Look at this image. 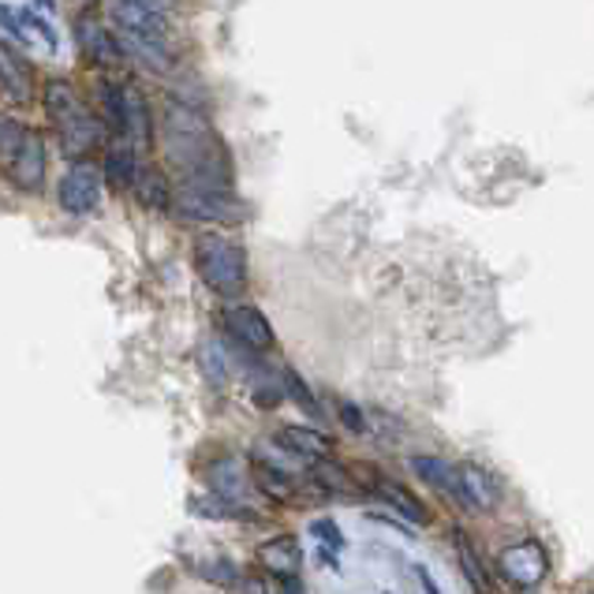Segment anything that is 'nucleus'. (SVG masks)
<instances>
[{
  "label": "nucleus",
  "instance_id": "nucleus-17",
  "mask_svg": "<svg viewBox=\"0 0 594 594\" xmlns=\"http://www.w3.org/2000/svg\"><path fill=\"white\" fill-rule=\"evenodd\" d=\"M0 82H4L8 94L19 101H27L30 90H35V68H30L27 57H19L12 46H4V41H0Z\"/></svg>",
  "mask_w": 594,
  "mask_h": 594
},
{
  "label": "nucleus",
  "instance_id": "nucleus-27",
  "mask_svg": "<svg viewBox=\"0 0 594 594\" xmlns=\"http://www.w3.org/2000/svg\"><path fill=\"white\" fill-rule=\"evenodd\" d=\"M198 576H203L206 583H217V587H236V583L243 580L240 568L232 565L228 557H214V561H198Z\"/></svg>",
  "mask_w": 594,
  "mask_h": 594
},
{
  "label": "nucleus",
  "instance_id": "nucleus-21",
  "mask_svg": "<svg viewBox=\"0 0 594 594\" xmlns=\"http://www.w3.org/2000/svg\"><path fill=\"white\" fill-rule=\"evenodd\" d=\"M254 486H259L270 502H292L295 497V479L270 460H254Z\"/></svg>",
  "mask_w": 594,
  "mask_h": 594
},
{
  "label": "nucleus",
  "instance_id": "nucleus-12",
  "mask_svg": "<svg viewBox=\"0 0 594 594\" xmlns=\"http://www.w3.org/2000/svg\"><path fill=\"white\" fill-rule=\"evenodd\" d=\"M76 41H79L82 52H87L94 64H105V68L124 57L120 46H116V35H113V30L105 27L94 12H87V16L76 19Z\"/></svg>",
  "mask_w": 594,
  "mask_h": 594
},
{
  "label": "nucleus",
  "instance_id": "nucleus-15",
  "mask_svg": "<svg viewBox=\"0 0 594 594\" xmlns=\"http://www.w3.org/2000/svg\"><path fill=\"white\" fill-rule=\"evenodd\" d=\"M277 445L295 456H303V460H333V452H337V441L318 427H284L277 430Z\"/></svg>",
  "mask_w": 594,
  "mask_h": 594
},
{
  "label": "nucleus",
  "instance_id": "nucleus-32",
  "mask_svg": "<svg viewBox=\"0 0 594 594\" xmlns=\"http://www.w3.org/2000/svg\"><path fill=\"white\" fill-rule=\"evenodd\" d=\"M419 572V587H422V594H441V587H438V583H434V576H430V572L427 568H416Z\"/></svg>",
  "mask_w": 594,
  "mask_h": 594
},
{
  "label": "nucleus",
  "instance_id": "nucleus-5",
  "mask_svg": "<svg viewBox=\"0 0 594 594\" xmlns=\"http://www.w3.org/2000/svg\"><path fill=\"white\" fill-rule=\"evenodd\" d=\"M497 568H502V576L513 583V587L532 591L549 576V554H546V546L538 543V538H524V543L502 549Z\"/></svg>",
  "mask_w": 594,
  "mask_h": 594
},
{
  "label": "nucleus",
  "instance_id": "nucleus-34",
  "mask_svg": "<svg viewBox=\"0 0 594 594\" xmlns=\"http://www.w3.org/2000/svg\"><path fill=\"white\" fill-rule=\"evenodd\" d=\"M139 4H146V8H154V12H165V8H173L176 0H139Z\"/></svg>",
  "mask_w": 594,
  "mask_h": 594
},
{
  "label": "nucleus",
  "instance_id": "nucleus-19",
  "mask_svg": "<svg viewBox=\"0 0 594 594\" xmlns=\"http://www.w3.org/2000/svg\"><path fill=\"white\" fill-rule=\"evenodd\" d=\"M191 516H203V519H236V524H254L251 508H243L240 502H228V497H217V494H203V497H191L187 502Z\"/></svg>",
  "mask_w": 594,
  "mask_h": 594
},
{
  "label": "nucleus",
  "instance_id": "nucleus-33",
  "mask_svg": "<svg viewBox=\"0 0 594 594\" xmlns=\"http://www.w3.org/2000/svg\"><path fill=\"white\" fill-rule=\"evenodd\" d=\"M277 594H306V591H303V583H300V576H295V580H281V587H277Z\"/></svg>",
  "mask_w": 594,
  "mask_h": 594
},
{
  "label": "nucleus",
  "instance_id": "nucleus-22",
  "mask_svg": "<svg viewBox=\"0 0 594 594\" xmlns=\"http://www.w3.org/2000/svg\"><path fill=\"white\" fill-rule=\"evenodd\" d=\"M132 187L143 206H150V210L173 206V187H168V176L162 173V168H139V176H135Z\"/></svg>",
  "mask_w": 594,
  "mask_h": 594
},
{
  "label": "nucleus",
  "instance_id": "nucleus-20",
  "mask_svg": "<svg viewBox=\"0 0 594 594\" xmlns=\"http://www.w3.org/2000/svg\"><path fill=\"white\" fill-rule=\"evenodd\" d=\"M206 483H210V494L228 497V502H240L243 486H247V479H243V471H240V464L232 460V456H221L217 464H210V468H206Z\"/></svg>",
  "mask_w": 594,
  "mask_h": 594
},
{
  "label": "nucleus",
  "instance_id": "nucleus-3",
  "mask_svg": "<svg viewBox=\"0 0 594 594\" xmlns=\"http://www.w3.org/2000/svg\"><path fill=\"white\" fill-rule=\"evenodd\" d=\"M195 266L206 289L221 295V300L232 303L247 292V251L236 240L210 232V236L195 243Z\"/></svg>",
  "mask_w": 594,
  "mask_h": 594
},
{
  "label": "nucleus",
  "instance_id": "nucleus-11",
  "mask_svg": "<svg viewBox=\"0 0 594 594\" xmlns=\"http://www.w3.org/2000/svg\"><path fill=\"white\" fill-rule=\"evenodd\" d=\"M259 565L262 572H270L273 580H295L303 568V546L295 535H277L270 543L259 546Z\"/></svg>",
  "mask_w": 594,
  "mask_h": 594
},
{
  "label": "nucleus",
  "instance_id": "nucleus-6",
  "mask_svg": "<svg viewBox=\"0 0 594 594\" xmlns=\"http://www.w3.org/2000/svg\"><path fill=\"white\" fill-rule=\"evenodd\" d=\"M57 203L64 214L71 217H87L101 203V168H94L90 162H76L57 184Z\"/></svg>",
  "mask_w": 594,
  "mask_h": 594
},
{
  "label": "nucleus",
  "instance_id": "nucleus-29",
  "mask_svg": "<svg viewBox=\"0 0 594 594\" xmlns=\"http://www.w3.org/2000/svg\"><path fill=\"white\" fill-rule=\"evenodd\" d=\"M27 132H30V127L12 120V116H0V157H4V162L19 150V146H23Z\"/></svg>",
  "mask_w": 594,
  "mask_h": 594
},
{
  "label": "nucleus",
  "instance_id": "nucleus-16",
  "mask_svg": "<svg viewBox=\"0 0 594 594\" xmlns=\"http://www.w3.org/2000/svg\"><path fill=\"white\" fill-rule=\"evenodd\" d=\"M113 35H116V46H120L124 57H132L135 64H143L146 71H154V76H168V71H173V52L165 49V41L120 35V30H113Z\"/></svg>",
  "mask_w": 594,
  "mask_h": 594
},
{
  "label": "nucleus",
  "instance_id": "nucleus-35",
  "mask_svg": "<svg viewBox=\"0 0 594 594\" xmlns=\"http://www.w3.org/2000/svg\"><path fill=\"white\" fill-rule=\"evenodd\" d=\"M38 8H46V12L52 16V12H57V0H38Z\"/></svg>",
  "mask_w": 594,
  "mask_h": 594
},
{
  "label": "nucleus",
  "instance_id": "nucleus-2",
  "mask_svg": "<svg viewBox=\"0 0 594 594\" xmlns=\"http://www.w3.org/2000/svg\"><path fill=\"white\" fill-rule=\"evenodd\" d=\"M41 101H46V113L52 127H57V139H60V150L68 157H87L94 146L101 143V120L94 116L87 105L79 101V94L68 87L64 79H52L46 82V90H41Z\"/></svg>",
  "mask_w": 594,
  "mask_h": 594
},
{
  "label": "nucleus",
  "instance_id": "nucleus-25",
  "mask_svg": "<svg viewBox=\"0 0 594 594\" xmlns=\"http://www.w3.org/2000/svg\"><path fill=\"white\" fill-rule=\"evenodd\" d=\"M198 370L206 374L210 386H228L232 378V356L221 341H206L198 348Z\"/></svg>",
  "mask_w": 594,
  "mask_h": 594
},
{
  "label": "nucleus",
  "instance_id": "nucleus-28",
  "mask_svg": "<svg viewBox=\"0 0 594 594\" xmlns=\"http://www.w3.org/2000/svg\"><path fill=\"white\" fill-rule=\"evenodd\" d=\"M284 397H292L295 405H300L306 416H322V408H318V400L311 397V389H306V381L295 374V370H289L284 374Z\"/></svg>",
  "mask_w": 594,
  "mask_h": 594
},
{
  "label": "nucleus",
  "instance_id": "nucleus-30",
  "mask_svg": "<svg viewBox=\"0 0 594 594\" xmlns=\"http://www.w3.org/2000/svg\"><path fill=\"white\" fill-rule=\"evenodd\" d=\"M311 532H314V538H322L325 549H344V535H341V527H337L333 519H314Z\"/></svg>",
  "mask_w": 594,
  "mask_h": 594
},
{
  "label": "nucleus",
  "instance_id": "nucleus-24",
  "mask_svg": "<svg viewBox=\"0 0 594 594\" xmlns=\"http://www.w3.org/2000/svg\"><path fill=\"white\" fill-rule=\"evenodd\" d=\"M452 538H456V561H460V572L464 576H468V583L479 594H490V572L483 568V557L475 554V546H471V538L460 532V527H456L452 532Z\"/></svg>",
  "mask_w": 594,
  "mask_h": 594
},
{
  "label": "nucleus",
  "instance_id": "nucleus-18",
  "mask_svg": "<svg viewBox=\"0 0 594 594\" xmlns=\"http://www.w3.org/2000/svg\"><path fill=\"white\" fill-rule=\"evenodd\" d=\"M411 471H416L422 483H430L434 490H445L460 502V475H456V464L441 460V456H411Z\"/></svg>",
  "mask_w": 594,
  "mask_h": 594
},
{
  "label": "nucleus",
  "instance_id": "nucleus-31",
  "mask_svg": "<svg viewBox=\"0 0 594 594\" xmlns=\"http://www.w3.org/2000/svg\"><path fill=\"white\" fill-rule=\"evenodd\" d=\"M341 419H344V427L352 434H367V419H363V411H359L356 405H341Z\"/></svg>",
  "mask_w": 594,
  "mask_h": 594
},
{
  "label": "nucleus",
  "instance_id": "nucleus-8",
  "mask_svg": "<svg viewBox=\"0 0 594 594\" xmlns=\"http://www.w3.org/2000/svg\"><path fill=\"white\" fill-rule=\"evenodd\" d=\"M109 19H113V30H120V35L150 38V41L168 38L165 12H154V8L139 4V0H109Z\"/></svg>",
  "mask_w": 594,
  "mask_h": 594
},
{
  "label": "nucleus",
  "instance_id": "nucleus-9",
  "mask_svg": "<svg viewBox=\"0 0 594 594\" xmlns=\"http://www.w3.org/2000/svg\"><path fill=\"white\" fill-rule=\"evenodd\" d=\"M225 325H228L232 341H236L240 348H247V352H270V348L277 344L270 318L262 314L259 306H228Z\"/></svg>",
  "mask_w": 594,
  "mask_h": 594
},
{
  "label": "nucleus",
  "instance_id": "nucleus-26",
  "mask_svg": "<svg viewBox=\"0 0 594 594\" xmlns=\"http://www.w3.org/2000/svg\"><path fill=\"white\" fill-rule=\"evenodd\" d=\"M311 475L318 479L314 483L318 490H337V494H356L359 490L356 475L348 471V468H341V464H333V460H314Z\"/></svg>",
  "mask_w": 594,
  "mask_h": 594
},
{
  "label": "nucleus",
  "instance_id": "nucleus-13",
  "mask_svg": "<svg viewBox=\"0 0 594 594\" xmlns=\"http://www.w3.org/2000/svg\"><path fill=\"white\" fill-rule=\"evenodd\" d=\"M363 475H370V483H367L370 494H378L389 508H397V513L405 516L408 524H427V519H430L427 505H422L419 497L408 490V486H400L397 479H389V475H378V471H370V468H363Z\"/></svg>",
  "mask_w": 594,
  "mask_h": 594
},
{
  "label": "nucleus",
  "instance_id": "nucleus-1",
  "mask_svg": "<svg viewBox=\"0 0 594 594\" xmlns=\"http://www.w3.org/2000/svg\"><path fill=\"white\" fill-rule=\"evenodd\" d=\"M165 132V154L184 187H206V191H228L232 184V157L221 143V135L210 127V120L195 105L173 101L162 120Z\"/></svg>",
  "mask_w": 594,
  "mask_h": 594
},
{
  "label": "nucleus",
  "instance_id": "nucleus-10",
  "mask_svg": "<svg viewBox=\"0 0 594 594\" xmlns=\"http://www.w3.org/2000/svg\"><path fill=\"white\" fill-rule=\"evenodd\" d=\"M120 135L132 139V146H139V150H150L154 146V116L139 87L120 90Z\"/></svg>",
  "mask_w": 594,
  "mask_h": 594
},
{
  "label": "nucleus",
  "instance_id": "nucleus-7",
  "mask_svg": "<svg viewBox=\"0 0 594 594\" xmlns=\"http://www.w3.org/2000/svg\"><path fill=\"white\" fill-rule=\"evenodd\" d=\"M4 173L12 179V187L27 191V195H35L46 184V139H41V132H27L23 146L4 162Z\"/></svg>",
  "mask_w": 594,
  "mask_h": 594
},
{
  "label": "nucleus",
  "instance_id": "nucleus-14",
  "mask_svg": "<svg viewBox=\"0 0 594 594\" xmlns=\"http://www.w3.org/2000/svg\"><path fill=\"white\" fill-rule=\"evenodd\" d=\"M456 475H460V505L475 508V513H490V508H497V502H502V486H497L483 468L460 464Z\"/></svg>",
  "mask_w": 594,
  "mask_h": 594
},
{
  "label": "nucleus",
  "instance_id": "nucleus-4",
  "mask_svg": "<svg viewBox=\"0 0 594 594\" xmlns=\"http://www.w3.org/2000/svg\"><path fill=\"white\" fill-rule=\"evenodd\" d=\"M173 210L187 221H214V225H243L251 217L247 203H240L232 191L179 187L173 195Z\"/></svg>",
  "mask_w": 594,
  "mask_h": 594
},
{
  "label": "nucleus",
  "instance_id": "nucleus-23",
  "mask_svg": "<svg viewBox=\"0 0 594 594\" xmlns=\"http://www.w3.org/2000/svg\"><path fill=\"white\" fill-rule=\"evenodd\" d=\"M135 176H139V157H135V150L132 146H113L109 157H105L101 179H109V187L116 191H127L135 184Z\"/></svg>",
  "mask_w": 594,
  "mask_h": 594
}]
</instances>
